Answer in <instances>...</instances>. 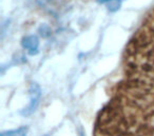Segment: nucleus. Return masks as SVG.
<instances>
[{
  "instance_id": "nucleus-1",
  "label": "nucleus",
  "mask_w": 154,
  "mask_h": 136,
  "mask_svg": "<svg viewBox=\"0 0 154 136\" xmlns=\"http://www.w3.org/2000/svg\"><path fill=\"white\" fill-rule=\"evenodd\" d=\"M94 136H154V10L127 48L124 76L97 114Z\"/></svg>"
},
{
  "instance_id": "nucleus-3",
  "label": "nucleus",
  "mask_w": 154,
  "mask_h": 136,
  "mask_svg": "<svg viewBox=\"0 0 154 136\" xmlns=\"http://www.w3.org/2000/svg\"><path fill=\"white\" fill-rule=\"evenodd\" d=\"M38 39L34 36H29L22 40V45L29 51L30 54H36L38 50Z\"/></svg>"
},
{
  "instance_id": "nucleus-4",
  "label": "nucleus",
  "mask_w": 154,
  "mask_h": 136,
  "mask_svg": "<svg viewBox=\"0 0 154 136\" xmlns=\"http://www.w3.org/2000/svg\"><path fill=\"white\" fill-rule=\"evenodd\" d=\"M26 132H28V129L26 127H21L15 130L2 132L0 134V136H26Z\"/></svg>"
},
{
  "instance_id": "nucleus-2",
  "label": "nucleus",
  "mask_w": 154,
  "mask_h": 136,
  "mask_svg": "<svg viewBox=\"0 0 154 136\" xmlns=\"http://www.w3.org/2000/svg\"><path fill=\"white\" fill-rule=\"evenodd\" d=\"M31 94H32V98H31V104L30 106L26 108V110L23 112V114H30L33 111L35 110V108L37 107L39 101V97H40V91H39V88L37 85H33L32 87V91H31Z\"/></svg>"
}]
</instances>
